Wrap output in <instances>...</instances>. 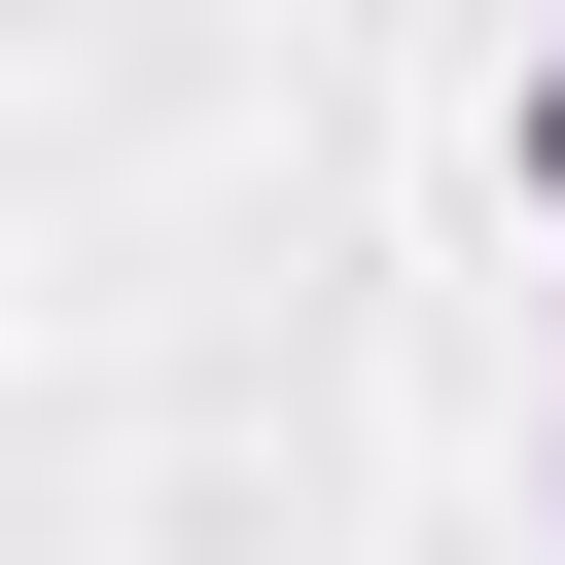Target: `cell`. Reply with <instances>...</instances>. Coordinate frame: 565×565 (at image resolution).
I'll return each instance as SVG.
<instances>
[{
	"label": "cell",
	"instance_id": "cell-1",
	"mask_svg": "<svg viewBox=\"0 0 565 565\" xmlns=\"http://www.w3.org/2000/svg\"><path fill=\"white\" fill-rule=\"evenodd\" d=\"M530 212H565V71H530Z\"/></svg>",
	"mask_w": 565,
	"mask_h": 565
}]
</instances>
